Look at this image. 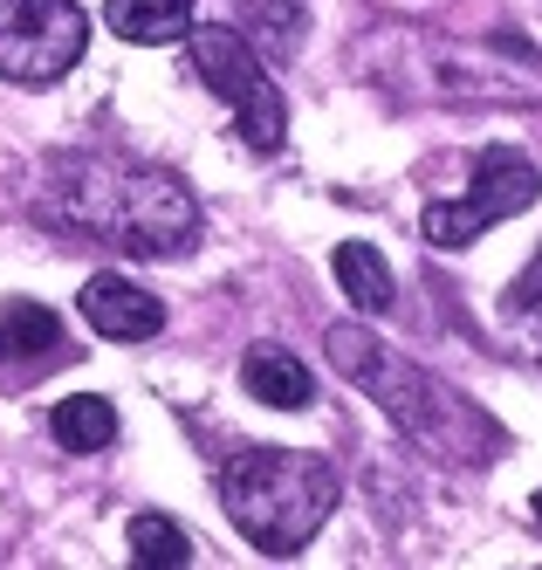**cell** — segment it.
<instances>
[{
    "label": "cell",
    "instance_id": "cell-1",
    "mask_svg": "<svg viewBox=\"0 0 542 570\" xmlns=\"http://www.w3.org/2000/svg\"><path fill=\"white\" fill-rule=\"evenodd\" d=\"M35 207L56 227L104 240L117 255H145V262H173L199 248V199L186 193L179 173L138 166V158H110V151H62L41 173Z\"/></svg>",
    "mask_w": 542,
    "mask_h": 570
},
{
    "label": "cell",
    "instance_id": "cell-2",
    "mask_svg": "<svg viewBox=\"0 0 542 570\" xmlns=\"http://www.w3.org/2000/svg\"><path fill=\"white\" fill-rule=\"evenodd\" d=\"M323 351L440 468H494V461L509 454V433L494 426V413H487L481 399H467L461 385H446L440 372H426V364H412L385 337H371L364 323H329Z\"/></svg>",
    "mask_w": 542,
    "mask_h": 570
},
{
    "label": "cell",
    "instance_id": "cell-3",
    "mask_svg": "<svg viewBox=\"0 0 542 570\" xmlns=\"http://www.w3.org/2000/svg\"><path fill=\"white\" fill-rule=\"evenodd\" d=\"M220 502H227V522L240 529L262 557H296L316 543V529L337 515V495L344 481L323 454L309 446H227L220 468Z\"/></svg>",
    "mask_w": 542,
    "mask_h": 570
},
{
    "label": "cell",
    "instance_id": "cell-4",
    "mask_svg": "<svg viewBox=\"0 0 542 570\" xmlns=\"http://www.w3.org/2000/svg\"><path fill=\"white\" fill-rule=\"evenodd\" d=\"M535 199H542L535 158L515 151V145H481L474 151V186H467V199H433L426 220H420V234H426V248H474L494 220L529 214Z\"/></svg>",
    "mask_w": 542,
    "mask_h": 570
},
{
    "label": "cell",
    "instance_id": "cell-5",
    "mask_svg": "<svg viewBox=\"0 0 542 570\" xmlns=\"http://www.w3.org/2000/svg\"><path fill=\"white\" fill-rule=\"evenodd\" d=\"M193 69H199V83L214 90L220 104H234V125H240L247 145H255V151H282L288 104H282L268 62H262V49L247 42V35H234V28H193Z\"/></svg>",
    "mask_w": 542,
    "mask_h": 570
},
{
    "label": "cell",
    "instance_id": "cell-6",
    "mask_svg": "<svg viewBox=\"0 0 542 570\" xmlns=\"http://www.w3.org/2000/svg\"><path fill=\"white\" fill-rule=\"evenodd\" d=\"M426 83L446 104L542 110V56L515 35H502V42H426Z\"/></svg>",
    "mask_w": 542,
    "mask_h": 570
},
{
    "label": "cell",
    "instance_id": "cell-7",
    "mask_svg": "<svg viewBox=\"0 0 542 570\" xmlns=\"http://www.w3.org/2000/svg\"><path fill=\"white\" fill-rule=\"evenodd\" d=\"M90 21L76 0H0V76L21 90L62 83L82 62Z\"/></svg>",
    "mask_w": 542,
    "mask_h": 570
},
{
    "label": "cell",
    "instance_id": "cell-8",
    "mask_svg": "<svg viewBox=\"0 0 542 570\" xmlns=\"http://www.w3.org/2000/svg\"><path fill=\"white\" fill-rule=\"evenodd\" d=\"M76 309L110 344H145V337L165 331V303L151 289H138V282H124V275H90L82 296H76Z\"/></svg>",
    "mask_w": 542,
    "mask_h": 570
},
{
    "label": "cell",
    "instance_id": "cell-9",
    "mask_svg": "<svg viewBox=\"0 0 542 570\" xmlns=\"http://www.w3.org/2000/svg\"><path fill=\"white\" fill-rule=\"evenodd\" d=\"M240 392H255L262 405H275V413H303V405L316 399V379H309V364L296 351L255 344V351L240 357Z\"/></svg>",
    "mask_w": 542,
    "mask_h": 570
},
{
    "label": "cell",
    "instance_id": "cell-10",
    "mask_svg": "<svg viewBox=\"0 0 542 570\" xmlns=\"http://www.w3.org/2000/svg\"><path fill=\"white\" fill-rule=\"evenodd\" d=\"M104 21L138 49H165L193 35V0H104Z\"/></svg>",
    "mask_w": 542,
    "mask_h": 570
},
{
    "label": "cell",
    "instance_id": "cell-11",
    "mask_svg": "<svg viewBox=\"0 0 542 570\" xmlns=\"http://www.w3.org/2000/svg\"><path fill=\"white\" fill-rule=\"evenodd\" d=\"M329 268H337V289L351 296V309H364V316H385L392 309V268H385V255L371 248V240H344L337 255H329Z\"/></svg>",
    "mask_w": 542,
    "mask_h": 570
},
{
    "label": "cell",
    "instance_id": "cell-12",
    "mask_svg": "<svg viewBox=\"0 0 542 570\" xmlns=\"http://www.w3.org/2000/svg\"><path fill=\"white\" fill-rule=\"evenodd\" d=\"M56 446H69V454H104V446L117 440V405L97 399V392H76L56 405V420H49Z\"/></svg>",
    "mask_w": 542,
    "mask_h": 570
},
{
    "label": "cell",
    "instance_id": "cell-13",
    "mask_svg": "<svg viewBox=\"0 0 542 570\" xmlns=\"http://www.w3.org/2000/svg\"><path fill=\"white\" fill-rule=\"evenodd\" d=\"M124 543H131V563H145V570H186L193 563V537L165 515H131Z\"/></svg>",
    "mask_w": 542,
    "mask_h": 570
},
{
    "label": "cell",
    "instance_id": "cell-14",
    "mask_svg": "<svg viewBox=\"0 0 542 570\" xmlns=\"http://www.w3.org/2000/svg\"><path fill=\"white\" fill-rule=\"evenodd\" d=\"M56 337H62L56 309H41V303L0 309V357H41V351H56Z\"/></svg>",
    "mask_w": 542,
    "mask_h": 570
},
{
    "label": "cell",
    "instance_id": "cell-15",
    "mask_svg": "<svg viewBox=\"0 0 542 570\" xmlns=\"http://www.w3.org/2000/svg\"><path fill=\"white\" fill-rule=\"evenodd\" d=\"M509 309H515V316H542V248H535V262L515 275V289H509Z\"/></svg>",
    "mask_w": 542,
    "mask_h": 570
},
{
    "label": "cell",
    "instance_id": "cell-16",
    "mask_svg": "<svg viewBox=\"0 0 542 570\" xmlns=\"http://www.w3.org/2000/svg\"><path fill=\"white\" fill-rule=\"evenodd\" d=\"M535 522H542V495H535Z\"/></svg>",
    "mask_w": 542,
    "mask_h": 570
}]
</instances>
